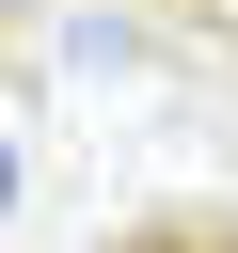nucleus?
I'll return each instance as SVG.
<instances>
[{
    "label": "nucleus",
    "mask_w": 238,
    "mask_h": 253,
    "mask_svg": "<svg viewBox=\"0 0 238 253\" xmlns=\"http://www.w3.org/2000/svg\"><path fill=\"white\" fill-rule=\"evenodd\" d=\"M175 16H190V32H222V47H238V0H175Z\"/></svg>",
    "instance_id": "obj_1"
}]
</instances>
